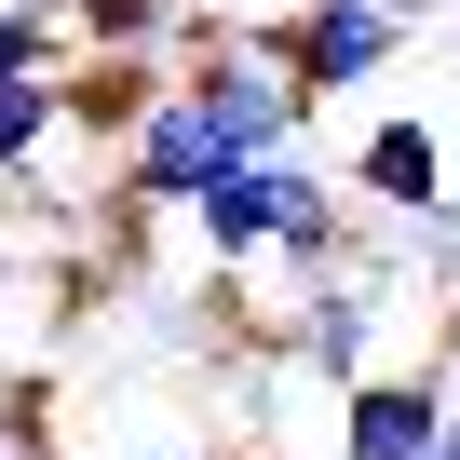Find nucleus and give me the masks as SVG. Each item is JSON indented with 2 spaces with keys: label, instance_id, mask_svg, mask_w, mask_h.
<instances>
[{
  "label": "nucleus",
  "instance_id": "423d86ee",
  "mask_svg": "<svg viewBox=\"0 0 460 460\" xmlns=\"http://www.w3.org/2000/svg\"><path fill=\"white\" fill-rule=\"evenodd\" d=\"M285 203H298V149H285V163H230V176L190 203V244H203V271H244V258H271V244H285Z\"/></svg>",
  "mask_w": 460,
  "mask_h": 460
},
{
  "label": "nucleus",
  "instance_id": "1a4fd4ad",
  "mask_svg": "<svg viewBox=\"0 0 460 460\" xmlns=\"http://www.w3.org/2000/svg\"><path fill=\"white\" fill-rule=\"evenodd\" d=\"M68 68H82L68 0H0V82H68Z\"/></svg>",
  "mask_w": 460,
  "mask_h": 460
},
{
  "label": "nucleus",
  "instance_id": "f8f14e48",
  "mask_svg": "<svg viewBox=\"0 0 460 460\" xmlns=\"http://www.w3.org/2000/svg\"><path fill=\"white\" fill-rule=\"evenodd\" d=\"M0 460H41V420L28 406H0Z\"/></svg>",
  "mask_w": 460,
  "mask_h": 460
},
{
  "label": "nucleus",
  "instance_id": "f3484780",
  "mask_svg": "<svg viewBox=\"0 0 460 460\" xmlns=\"http://www.w3.org/2000/svg\"><path fill=\"white\" fill-rule=\"evenodd\" d=\"M447 298H460V271H447Z\"/></svg>",
  "mask_w": 460,
  "mask_h": 460
},
{
  "label": "nucleus",
  "instance_id": "2eb2a0df",
  "mask_svg": "<svg viewBox=\"0 0 460 460\" xmlns=\"http://www.w3.org/2000/svg\"><path fill=\"white\" fill-rule=\"evenodd\" d=\"M393 14H406V28H420V14H433V0H393Z\"/></svg>",
  "mask_w": 460,
  "mask_h": 460
},
{
  "label": "nucleus",
  "instance_id": "f257e3e1",
  "mask_svg": "<svg viewBox=\"0 0 460 460\" xmlns=\"http://www.w3.org/2000/svg\"><path fill=\"white\" fill-rule=\"evenodd\" d=\"M176 95L230 136V163H285V149L312 136V95H298V68L271 55L258 14H190V41H176Z\"/></svg>",
  "mask_w": 460,
  "mask_h": 460
},
{
  "label": "nucleus",
  "instance_id": "39448f33",
  "mask_svg": "<svg viewBox=\"0 0 460 460\" xmlns=\"http://www.w3.org/2000/svg\"><path fill=\"white\" fill-rule=\"evenodd\" d=\"M447 366L420 352V366H379L366 393H339V460H433L447 447Z\"/></svg>",
  "mask_w": 460,
  "mask_h": 460
},
{
  "label": "nucleus",
  "instance_id": "20e7f679",
  "mask_svg": "<svg viewBox=\"0 0 460 460\" xmlns=\"http://www.w3.org/2000/svg\"><path fill=\"white\" fill-rule=\"evenodd\" d=\"M285 366L325 379V393H366V379H379V271H366V258L285 312Z\"/></svg>",
  "mask_w": 460,
  "mask_h": 460
},
{
  "label": "nucleus",
  "instance_id": "7ed1b4c3",
  "mask_svg": "<svg viewBox=\"0 0 460 460\" xmlns=\"http://www.w3.org/2000/svg\"><path fill=\"white\" fill-rule=\"evenodd\" d=\"M217 176H230V136H217L190 95H163V109L122 136V190H109V203H122V217H190Z\"/></svg>",
  "mask_w": 460,
  "mask_h": 460
},
{
  "label": "nucleus",
  "instance_id": "f03ea898",
  "mask_svg": "<svg viewBox=\"0 0 460 460\" xmlns=\"http://www.w3.org/2000/svg\"><path fill=\"white\" fill-rule=\"evenodd\" d=\"M271 28V55L298 68V95L325 109V95H366L393 55H406V14L393 0H285V14H258Z\"/></svg>",
  "mask_w": 460,
  "mask_h": 460
},
{
  "label": "nucleus",
  "instance_id": "9d476101",
  "mask_svg": "<svg viewBox=\"0 0 460 460\" xmlns=\"http://www.w3.org/2000/svg\"><path fill=\"white\" fill-rule=\"evenodd\" d=\"M68 136V82H0V190L41 176V149Z\"/></svg>",
  "mask_w": 460,
  "mask_h": 460
},
{
  "label": "nucleus",
  "instance_id": "4468645a",
  "mask_svg": "<svg viewBox=\"0 0 460 460\" xmlns=\"http://www.w3.org/2000/svg\"><path fill=\"white\" fill-rule=\"evenodd\" d=\"M433 460H460V406H447V447H433Z\"/></svg>",
  "mask_w": 460,
  "mask_h": 460
},
{
  "label": "nucleus",
  "instance_id": "dca6fc26",
  "mask_svg": "<svg viewBox=\"0 0 460 460\" xmlns=\"http://www.w3.org/2000/svg\"><path fill=\"white\" fill-rule=\"evenodd\" d=\"M217 460H271V447H217Z\"/></svg>",
  "mask_w": 460,
  "mask_h": 460
},
{
  "label": "nucleus",
  "instance_id": "a211bd4d",
  "mask_svg": "<svg viewBox=\"0 0 460 460\" xmlns=\"http://www.w3.org/2000/svg\"><path fill=\"white\" fill-rule=\"evenodd\" d=\"M176 460H190V447H176ZM203 460H217V447H203Z\"/></svg>",
  "mask_w": 460,
  "mask_h": 460
},
{
  "label": "nucleus",
  "instance_id": "0eeeda50",
  "mask_svg": "<svg viewBox=\"0 0 460 460\" xmlns=\"http://www.w3.org/2000/svg\"><path fill=\"white\" fill-rule=\"evenodd\" d=\"M163 95H176V68H149V55H82V68H68V136L122 149V136H136Z\"/></svg>",
  "mask_w": 460,
  "mask_h": 460
},
{
  "label": "nucleus",
  "instance_id": "6e6552de",
  "mask_svg": "<svg viewBox=\"0 0 460 460\" xmlns=\"http://www.w3.org/2000/svg\"><path fill=\"white\" fill-rule=\"evenodd\" d=\"M352 190L366 203H393L406 230L447 203V149H433V122H366V149H352Z\"/></svg>",
  "mask_w": 460,
  "mask_h": 460
},
{
  "label": "nucleus",
  "instance_id": "9b49d317",
  "mask_svg": "<svg viewBox=\"0 0 460 460\" xmlns=\"http://www.w3.org/2000/svg\"><path fill=\"white\" fill-rule=\"evenodd\" d=\"M68 28H82V55H149V41H190V14H176V0H68Z\"/></svg>",
  "mask_w": 460,
  "mask_h": 460
},
{
  "label": "nucleus",
  "instance_id": "ddd939ff",
  "mask_svg": "<svg viewBox=\"0 0 460 460\" xmlns=\"http://www.w3.org/2000/svg\"><path fill=\"white\" fill-rule=\"evenodd\" d=\"M433 366H447V393H460V298L433 312Z\"/></svg>",
  "mask_w": 460,
  "mask_h": 460
}]
</instances>
